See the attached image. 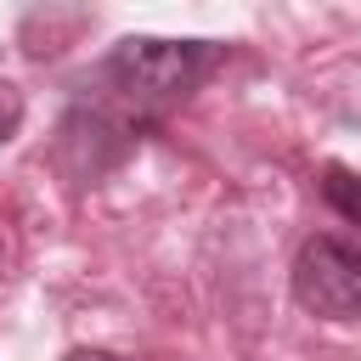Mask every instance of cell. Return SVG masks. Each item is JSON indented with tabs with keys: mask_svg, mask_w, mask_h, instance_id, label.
I'll return each instance as SVG.
<instances>
[{
	"mask_svg": "<svg viewBox=\"0 0 361 361\" xmlns=\"http://www.w3.org/2000/svg\"><path fill=\"white\" fill-rule=\"evenodd\" d=\"M17 124H23V90L0 79V141H11V135H17Z\"/></svg>",
	"mask_w": 361,
	"mask_h": 361,
	"instance_id": "4",
	"label": "cell"
},
{
	"mask_svg": "<svg viewBox=\"0 0 361 361\" xmlns=\"http://www.w3.org/2000/svg\"><path fill=\"white\" fill-rule=\"evenodd\" d=\"M68 361H113V355H107V350H73Z\"/></svg>",
	"mask_w": 361,
	"mask_h": 361,
	"instance_id": "5",
	"label": "cell"
},
{
	"mask_svg": "<svg viewBox=\"0 0 361 361\" xmlns=\"http://www.w3.org/2000/svg\"><path fill=\"white\" fill-rule=\"evenodd\" d=\"M322 197L333 203V214H344L350 226H361V175H355V169L327 164V169H322Z\"/></svg>",
	"mask_w": 361,
	"mask_h": 361,
	"instance_id": "3",
	"label": "cell"
},
{
	"mask_svg": "<svg viewBox=\"0 0 361 361\" xmlns=\"http://www.w3.org/2000/svg\"><path fill=\"white\" fill-rule=\"evenodd\" d=\"M226 45L214 39H158V34H130L107 51L102 73L107 85L135 107V113H164L175 102H186L214 68H220Z\"/></svg>",
	"mask_w": 361,
	"mask_h": 361,
	"instance_id": "1",
	"label": "cell"
},
{
	"mask_svg": "<svg viewBox=\"0 0 361 361\" xmlns=\"http://www.w3.org/2000/svg\"><path fill=\"white\" fill-rule=\"evenodd\" d=\"M293 299L322 322L361 316V248L338 237H305L293 254Z\"/></svg>",
	"mask_w": 361,
	"mask_h": 361,
	"instance_id": "2",
	"label": "cell"
}]
</instances>
